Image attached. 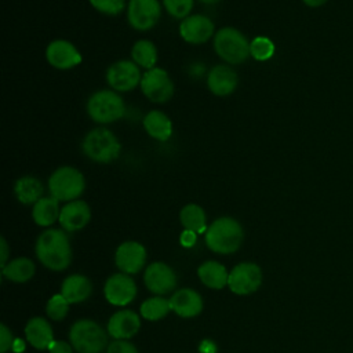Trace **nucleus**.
Here are the masks:
<instances>
[{
  "instance_id": "obj_12",
  "label": "nucleus",
  "mask_w": 353,
  "mask_h": 353,
  "mask_svg": "<svg viewBox=\"0 0 353 353\" xmlns=\"http://www.w3.org/2000/svg\"><path fill=\"white\" fill-rule=\"evenodd\" d=\"M46 59L52 68L68 70L81 62V54L73 43L65 39H57L47 46Z\"/></svg>"
},
{
  "instance_id": "obj_9",
  "label": "nucleus",
  "mask_w": 353,
  "mask_h": 353,
  "mask_svg": "<svg viewBox=\"0 0 353 353\" xmlns=\"http://www.w3.org/2000/svg\"><path fill=\"white\" fill-rule=\"evenodd\" d=\"M141 69L132 59L116 61L106 70V83L116 92L131 91L141 84Z\"/></svg>"
},
{
  "instance_id": "obj_15",
  "label": "nucleus",
  "mask_w": 353,
  "mask_h": 353,
  "mask_svg": "<svg viewBox=\"0 0 353 353\" xmlns=\"http://www.w3.org/2000/svg\"><path fill=\"white\" fill-rule=\"evenodd\" d=\"M146 261V250L138 241L121 243L114 254L116 266L125 274L138 273Z\"/></svg>"
},
{
  "instance_id": "obj_19",
  "label": "nucleus",
  "mask_w": 353,
  "mask_h": 353,
  "mask_svg": "<svg viewBox=\"0 0 353 353\" xmlns=\"http://www.w3.org/2000/svg\"><path fill=\"white\" fill-rule=\"evenodd\" d=\"M141 327L139 316L132 310H119L108 321V334L114 339H128Z\"/></svg>"
},
{
  "instance_id": "obj_24",
  "label": "nucleus",
  "mask_w": 353,
  "mask_h": 353,
  "mask_svg": "<svg viewBox=\"0 0 353 353\" xmlns=\"http://www.w3.org/2000/svg\"><path fill=\"white\" fill-rule=\"evenodd\" d=\"M14 193L19 203L29 205L37 203L44 193V186L41 181L32 175H23L15 181Z\"/></svg>"
},
{
  "instance_id": "obj_7",
  "label": "nucleus",
  "mask_w": 353,
  "mask_h": 353,
  "mask_svg": "<svg viewBox=\"0 0 353 353\" xmlns=\"http://www.w3.org/2000/svg\"><path fill=\"white\" fill-rule=\"evenodd\" d=\"M69 339L77 353H102L108 347L105 330L88 319H81L72 325Z\"/></svg>"
},
{
  "instance_id": "obj_30",
  "label": "nucleus",
  "mask_w": 353,
  "mask_h": 353,
  "mask_svg": "<svg viewBox=\"0 0 353 353\" xmlns=\"http://www.w3.org/2000/svg\"><path fill=\"white\" fill-rule=\"evenodd\" d=\"M171 310L170 306V299L161 298V296H153L146 299L141 305V314L143 319L150 320V321H157L161 320L168 314Z\"/></svg>"
},
{
  "instance_id": "obj_32",
  "label": "nucleus",
  "mask_w": 353,
  "mask_h": 353,
  "mask_svg": "<svg viewBox=\"0 0 353 353\" xmlns=\"http://www.w3.org/2000/svg\"><path fill=\"white\" fill-rule=\"evenodd\" d=\"M165 11L175 19H185L190 15L194 0H161Z\"/></svg>"
},
{
  "instance_id": "obj_29",
  "label": "nucleus",
  "mask_w": 353,
  "mask_h": 353,
  "mask_svg": "<svg viewBox=\"0 0 353 353\" xmlns=\"http://www.w3.org/2000/svg\"><path fill=\"white\" fill-rule=\"evenodd\" d=\"M181 223L185 229L196 233L207 232V216L204 210L199 204H186L179 212Z\"/></svg>"
},
{
  "instance_id": "obj_28",
  "label": "nucleus",
  "mask_w": 353,
  "mask_h": 353,
  "mask_svg": "<svg viewBox=\"0 0 353 353\" xmlns=\"http://www.w3.org/2000/svg\"><path fill=\"white\" fill-rule=\"evenodd\" d=\"M131 59L139 66L146 70L156 68L157 62V48L154 43L146 39H141L134 43L131 48Z\"/></svg>"
},
{
  "instance_id": "obj_1",
  "label": "nucleus",
  "mask_w": 353,
  "mask_h": 353,
  "mask_svg": "<svg viewBox=\"0 0 353 353\" xmlns=\"http://www.w3.org/2000/svg\"><path fill=\"white\" fill-rule=\"evenodd\" d=\"M36 255L48 269L61 272L70 265L72 247L69 237L61 229L44 230L36 241Z\"/></svg>"
},
{
  "instance_id": "obj_41",
  "label": "nucleus",
  "mask_w": 353,
  "mask_h": 353,
  "mask_svg": "<svg viewBox=\"0 0 353 353\" xmlns=\"http://www.w3.org/2000/svg\"><path fill=\"white\" fill-rule=\"evenodd\" d=\"M307 7H312V8H316V7H320L323 4H325L328 0H302Z\"/></svg>"
},
{
  "instance_id": "obj_22",
  "label": "nucleus",
  "mask_w": 353,
  "mask_h": 353,
  "mask_svg": "<svg viewBox=\"0 0 353 353\" xmlns=\"http://www.w3.org/2000/svg\"><path fill=\"white\" fill-rule=\"evenodd\" d=\"M25 335L28 342L39 350L48 349L54 341L52 328L43 317L30 319L25 325Z\"/></svg>"
},
{
  "instance_id": "obj_39",
  "label": "nucleus",
  "mask_w": 353,
  "mask_h": 353,
  "mask_svg": "<svg viewBox=\"0 0 353 353\" xmlns=\"http://www.w3.org/2000/svg\"><path fill=\"white\" fill-rule=\"evenodd\" d=\"M199 350H200L201 353H215V352H216V345H215L212 341L205 339V341H203V342L200 343Z\"/></svg>"
},
{
  "instance_id": "obj_40",
  "label": "nucleus",
  "mask_w": 353,
  "mask_h": 353,
  "mask_svg": "<svg viewBox=\"0 0 353 353\" xmlns=\"http://www.w3.org/2000/svg\"><path fill=\"white\" fill-rule=\"evenodd\" d=\"M0 247H1V268L7 265V258H8V244L4 237L0 239Z\"/></svg>"
},
{
  "instance_id": "obj_13",
  "label": "nucleus",
  "mask_w": 353,
  "mask_h": 353,
  "mask_svg": "<svg viewBox=\"0 0 353 353\" xmlns=\"http://www.w3.org/2000/svg\"><path fill=\"white\" fill-rule=\"evenodd\" d=\"M103 294L109 303L114 306H125L135 298L137 285L130 274L116 273L106 280Z\"/></svg>"
},
{
  "instance_id": "obj_18",
  "label": "nucleus",
  "mask_w": 353,
  "mask_h": 353,
  "mask_svg": "<svg viewBox=\"0 0 353 353\" xmlns=\"http://www.w3.org/2000/svg\"><path fill=\"white\" fill-rule=\"evenodd\" d=\"M91 219L90 205L83 200H73L61 208L59 223L66 232H77L88 225Z\"/></svg>"
},
{
  "instance_id": "obj_37",
  "label": "nucleus",
  "mask_w": 353,
  "mask_h": 353,
  "mask_svg": "<svg viewBox=\"0 0 353 353\" xmlns=\"http://www.w3.org/2000/svg\"><path fill=\"white\" fill-rule=\"evenodd\" d=\"M50 353H73V346L65 341H52L48 347Z\"/></svg>"
},
{
  "instance_id": "obj_5",
  "label": "nucleus",
  "mask_w": 353,
  "mask_h": 353,
  "mask_svg": "<svg viewBox=\"0 0 353 353\" xmlns=\"http://www.w3.org/2000/svg\"><path fill=\"white\" fill-rule=\"evenodd\" d=\"M50 196L58 201H73L85 190V178L80 170L72 165H62L57 168L48 178Z\"/></svg>"
},
{
  "instance_id": "obj_27",
  "label": "nucleus",
  "mask_w": 353,
  "mask_h": 353,
  "mask_svg": "<svg viewBox=\"0 0 353 353\" xmlns=\"http://www.w3.org/2000/svg\"><path fill=\"white\" fill-rule=\"evenodd\" d=\"M34 263L29 258H17L1 268L3 276L14 283H25L34 274Z\"/></svg>"
},
{
  "instance_id": "obj_14",
  "label": "nucleus",
  "mask_w": 353,
  "mask_h": 353,
  "mask_svg": "<svg viewBox=\"0 0 353 353\" xmlns=\"http://www.w3.org/2000/svg\"><path fill=\"white\" fill-rule=\"evenodd\" d=\"M214 22L200 14H193L186 17L179 23V34L189 44H203L207 43L214 34Z\"/></svg>"
},
{
  "instance_id": "obj_25",
  "label": "nucleus",
  "mask_w": 353,
  "mask_h": 353,
  "mask_svg": "<svg viewBox=\"0 0 353 353\" xmlns=\"http://www.w3.org/2000/svg\"><path fill=\"white\" fill-rule=\"evenodd\" d=\"M59 201L52 196H43L37 203L33 204L32 218L39 226H51L55 221H59Z\"/></svg>"
},
{
  "instance_id": "obj_11",
  "label": "nucleus",
  "mask_w": 353,
  "mask_h": 353,
  "mask_svg": "<svg viewBox=\"0 0 353 353\" xmlns=\"http://www.w3.org/2000/svg\"><path fill=\"white\" fill-rule=\"evenodd\" d=\"M262 284V270L256 263L243 262L236 265L229 273L228 285L237 295L255 292Z\"/></svg>"
},
{
  "instance_id": "obj_26",
  "label": "nucleus",
  "mask_w": 353,
  "mask_h": 353,
  "mask_svg": "<svg viewBox=\"0 0 353 353\" xmlns=\"http://www.w3.org/2000/svg\"><path fill=\"white\" fill-rule=\"evenodd\" d=\"M197 274L201 283L212 290H222L229 281L226 268L216 261H207L201 263L197 269Z\"/></svg>"
},
{
  "instance_id": "obj_31",
  "label": "nucleus",
  "mask_w": 353,
  "mask_h": 353,
  "mask_svg": "<svg viewBox=\"0 0 353 353\" xmlns=\"http://www.w3.org/2000/svg\"><path fill=\"white\" fill-rule=\"evenodd\" d=\"M250 52L255 61H268L274 55V44L266 36H256L250 43Z\"/></svg>"
},
{
  "instance_id": "obj_43",
  "label": "nucleus",
  "mask_w": 353,
  "mask_h": 353,
  "mask_svg": "<svg viewBox=\"0 0 353 353\" xmlns=\"http://www.w3.org/2000/svg\"><path fill=\"white\" fill-rule=\"evenodd\" d=\"M200 3H203V4H216V3H219L221 0H199Z\"/></svg>"
},
{
  "instance_id": "obj_2",
  "label": "nucleus",
  "mask_w": 353,
  "mask_h": 353,
  "mask_svg": "<svg viewBox=\"0 0 353 353\" xmlns=\"http://www.w3.org/2000/svg\"><path fill=\"white\" fill-rule=\"evenodd\" d=\"M244 239V232L239 221L230 216H221L215 219L205 232L207 247L216 254L236 252Z\"/></svg>"
},
{
  "instance_id": "obj_8",
  "label": "nucleus",
  "mask_w": 353,
  "mask_h": 353,
  "mask_svg": "<svg viewBox=\"0 0 353 353\" xmlns=\"http://www.w3.org/2000/svg\"><path fill=\"white\" fill-rule=\"evenodd\" d=\"M139 87L143 95L154 103H164L174 95L172 79L167 70L157 66L143 72Z\"/></svg>"
},
{
  "instance_id": "obj_6",
  "label": "nucleus",
  "mask_w": 353,
  "mask_h": 353,
  "mask_svg": "<svg viewBox=\"0 0 353 353\" xmlns=\"http://www.w3.org/2000/svg\"><path fill=\"white\" fill-rule=\"evenodd\" d=\"M87 113L98 124L114 123L125 113L124 99L113 90L95 91L87 101Z\"/></svg>"
},
{
  "instance_id": "obj_33",
  "label": "nucleus",
  "mask_w": 353,
  "mask_h": 353,
  "mask_svg": "<svg viewBox=\"0 0 353 353\" xmlns=\"http://www.w3.org/2000/svg\"><path fill=\"white\" fill-rule=\"evenodd\" d=\"M68 310H69V302L63 298L62 294H55L47 302L46 312H47L48 317L55 321L63 320L65 316L68 314Z\"/></svg>"
},
{
  "instance_id": "obj_21",
  "label": "nucleus",
  "mask_w": 353,
  "mask_h": 353,
  "mask_svg": "<svg viewBox=\"0 0 353 353\" xmlns=\"http://www.w3.org/2000/svg\"><path fill=\"white\" fill-rule=\"evenodd\" d=\"M143 128L146 134L160 142H165L172 135V121L161 110L153 109L143 117Z\"/></svg>"
},
{
  "instance_id": "obj_4",
  "label": "nucleus",
  "mask_w": 353,
  "mask_h": 353,
  "mask_svg": "<svg viewBox=\"0 0 353 353\" xmlns=\"http://www.w3.org/2000/svg\"><path fill=\"white\" fill-rule=\"evenodd\" d=\"M250 43L245 34L232 26L221 28L214 34V50L229 65H239L248 59Z\"/></svg>"
},
{
  "instance_id": "obj_42",
  "label": "nucleus",
  "mask_w": 353,
  "mask_h": 353,
  "mask_svg": "<svg viewBox=\"0 0 353 353\" xmlns=\"http://www.w3.org/2000/svg\"><path fill=\"white\" fill-rule=\"evenodd\" d=\"M23 349H25L23 342H22L21 339H15V341H14V345H12V350H14L15 353H21Z\"/></svg>"
},
{
  "instance_id": "obj_23",
  "label": "nucleus",
  "mask_w": 353,
  "mask_h": 353,
  "mask_svg": "<svg viewBox=\"0 0 353 353\" xmlns=\"http://www.w3.org/2000/svg\"><path fill=\"white\" fill-rule=\"evenodd\" d=\"M92 292L91 281L83 274H72L62 281L61 294L69 303L85 301Z\"/></svg>"
},
{
  "instance_id": "obj_34",
  "label": "nucleus",
  "mask_w": 353,
  "mask_h": 353,
  "mask_svg": "<svg viewBox=\"0 0 353 353\" xmlns=\"http://www.w3.org/2000/svg\"><path fill=\"white\" fill-rule=\"evenodd\" d=\"M98 12L116 17L125 8V0H88Z\"/></svg>"
},
{
  "instance_id": "obj_35",
  "label": "nucleus",
  "mask_w": 353,
  "mask_h": 353,
  "mask_svg": "<svg viewBox=\"0 0 353 353\" xmlns=\"http://www.w3.org/2000/svg\"><path fill=\"white\" fill-rule=\"evenodd\" d=\"M106 353H138V350L127 339H114L108 345Z\"/></svg>"
},
{
  "instance_id": "obj_3",
  "label": "nucleus",
  "mask_w": 353,
  "mask_h": 353,
  "mask_svg": "<svg viewBox=\"0 0 353 353\" xmlns=\"http://www.w3.org/2000/svg\"><path fill=\"white\" fill-rule=\"evenodd\" d=\"M81 149L83 153L94 163L108 164L120 156L121 145L109 128L95 127L84 135Z\"/></svg>"
},
{
  "instance_id": "obj_36",
  "label": "nucleus",
  "mask_w": 353,
  "mask_h": 353,
  "mask_svg": "<svg viewBox=\"0 0 353 353\" xmlns=\"http://www.w3.org/2000/svg\"><path fill=\"white\" fill-rule=\"evenodd\" d=\"M14 336L6 324H0V353H6L8 349H12Z\"/></svg>"
},
{
  "instance_id": "obj_16",
  "label": "nucleus",
  "mask_w": 353,
  "mask_h": 353,
  "mask_svg": "<svg viewBox=\"0 0 353 353\" xmlns=\"http://www.w3.org/2000/svg\"><path fill=\"white\" fill-rule=\"evenodd\" d=\"M145 285L149 291L163 295L171 292L176 285V276L174 270L164 262L150 263L143 274Z\"/></svg>"
},
{
  "instance_id": "obj_20",
  "label": "nucleus",
  "mask_w": 353,
  "mask_h": 353,
  "mask_svg": "<svg viewBox=\"0 0 353 353\" xmlns=\"http://www.w3.org/2000/svg\"><path fill=\"white\" fill-rule=\"evenodd\" d=\"M170 306L178 316L189 319L201 313L203 299L194 290L181 288L170 298Z\"/></svg>"
},
{
  "instance_id": "obj_10",
  "label": "nucleus",
  "mask_w": 353,
  "mask_h": 353,
  "mask_svg": "<svg viewBox=\"0 0 353 353\" xmlns=\"http://www.w3.org/2000/svg\"><path fill=\"white\" fill-rule=\"evenodd\" d=\"M161 17L159 0H130L127 6V19L132 29L139 32L150 30Z\"/></svg>"
},
{
  "instance_id": "obj_17",
  "label": "nucleus",
  "mask_w": 353,
  "mask_h": 353,
  "mask_svg": "<svg viewBox=\"0 0 353 353\" xmlns=\"http://www.w3.org/2000/svg\"><path fill=\"white\" fill-rule=\"evenodd\" d=\"M239 84L237 73L229 65H216L207 74V87L215 97H228Z\"/></svg>"
},
{
  "instance_id": "obj_38",
  "label": "nucleus",
  "mask_w": 353,
  "mask_h": 353,
  "mask_svg": "<svg viewBox=\"0 0 353 353\" xmlns=\"http://www.w3.org/2000/svg\"><path fill=\"white\" fill-rule=\"evenodd\" d=\"M196 236H197V233H196V232L185 229V230L181 233L179 241H181V244H182L183 247L190 248V247H193V245H194V243H196Z\"/></svg>"
}]
</instances>
